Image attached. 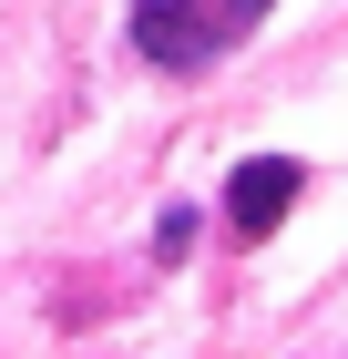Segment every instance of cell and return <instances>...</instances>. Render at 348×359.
Returning <instances> with one entry per match:
<instances>
[{
	"mask_svg": "<svg viewBox=\"0 0 348 359\" xmlns=\"http://www.w3.org/2000/svg\"><path fill=\"white\" fill-rule=\"evenodd\" d=\"M297 185H307V165H297V154H256V165L225 175V216H236L246 236H277V226H287V205H297Z\"/></svg>",
	"mask_w": 348,
	"mask_h": 359,
	"instance_id": "7a4b0ae2",
	"label": "cell"
},
{
	"mask_svg": "<svg viewBox=\"0 0 348 359\" xmlns=\"http://www.w3.org/2000/svg\"><path fill=\"white\" fill-rule=\"evenodd\" d=\"M256 21L267 0H134V52L154 72H215Z\"/></svg>",
	"mask_w": 348,
	"mask_h": 359,
	"instance_id": "6da1fadb",
	"label": "cell"
}]
</instances>
